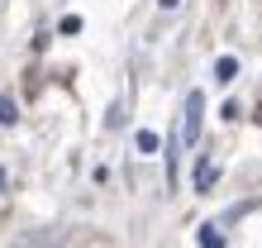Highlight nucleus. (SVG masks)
I'll return each instance as SVG.
<instances>
[{"label":"nucleus","instance_id":"f257e3e1","mask_svg":"<svg viewBox=\"0 0 262 248\" xmlns=\"http://www.w3.org/2000/svg\"><path fill=\"white\" fill-rule=\"evenodd\" d=\"M200 124H205V91H191L186 96V115H181V143H195Z\"/></svg>","mask_w":262,"mask_h":248},{"label":"nucleus","instance_id":"f03ea898","mask_svg":"<svg viewBox=\"0 0 262 248\" xmlns=\"http://www.w3.org/2000/svg\"><path fill=\"white\" fill-rule=\"evenodd\" d=\"M214 181H220V167H214L210 158H200V162H195V191L205 196V191H210Z\"/></svg>","mask_w":262,"mask_h":248},{"label":"nucleus","instance_id":"7ed1b4c3","mask_svg":"<svg viewBox=\"0 0 262 248\" xmlns=\"http://www.w3.org/2000/svg\"><path fill=\"white\" fill-rule=\"evenodd\" d=\"M214 81H220V86H229V81H238V57H214Z\"/></svg>","mask_w":262,"mask_h":248},{"label":"nucleus","instance_id":"20e7f679","mask_svg":"<svg viewBox=\"0 0 262 248\" xmlns=\"http://www.w3.org/2000/svg\"><path fill=\"white\" fill-rule=\"evenodd\" d=\"M10 124H19V100L10 91H0V129H10Z\"/></svg>","mask_w":262,"mask_h":248},{"label":"nucleus","instance_id":"39448f33","mask_svg":"<svg viewBox=\"0 0 262 248\" xmlns=\"http://www.w3.org/2000/svg\"><path fill=\"white\" fill-rule=\"evenodd\" d=\"M134 148H138V153H143V158H152V153H158V148H162V138H158V134H152V129H138V134H134Z\"/></svg>","mask_w":262,"mask_h":248},{"label":"nucleus","instance_id":"423d86ee","mask_svg":"<svg viewBox=\"0 0 262 248\" xmlns=\"http://www.w3.org/2000/svg\"><path fill=\"white\" fill-rule=\"evenodd\" d=\"M195 243H200V248H224V234H220V229H214V224H200Z\"/></svg>","mask_w":262,"mask_h":248},{"label":"nucleus","instance_id":"0eeeda50","mask_svg":"<svg viewBox=\"0 0 262 248\" xmlns=\"http://www.w3.org/2000/svg\"><path fill=\"white\" fill-rule=\"evenodd\" d=\"M57 29H62V34H81V19H76V14H67V19L57 24Z\"/></svg>","mask_w":262,"mask_h":248},{"label":"nucleus","instance_id":"6e6552de","mask_svg":"<svg viewBox=\"0 0 262 248\" xmlns=\"http://www.w3.org/2000/svg\"><path fill=\"white\" fill-rule=\"evenodd\" d=\"M158 10H162V14H172V10H181V0H158Z\"/></svg>","mask_w":262,"mask_h":248},{"label":"nucleus","instance_id":"1a4fd4ad","mask_svg":"<svg viewBox=\"0 0 262 248\" xmlns=\"http://www.w3.org/2000/svg\"><path fill=\"white\" fill-rule=\"evenodd\" d=\"M0 186H5V167H0Z\"/></svg>","mask_w":262,"mask_h":248}]
</instances>
